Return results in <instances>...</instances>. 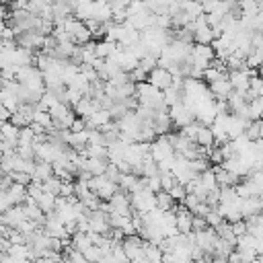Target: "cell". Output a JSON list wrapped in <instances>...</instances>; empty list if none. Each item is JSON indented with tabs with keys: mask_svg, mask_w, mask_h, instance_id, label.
I'll use <instances>...</instances> for the list:
<instances>
[{
	"mask_svg": "<svg viewBox=\"0 0 263 263\" xmlns=\"http://www.w3.org/2000/svg\"><path fill=\"white\" fill-rule=\"evenodd\" d=\"M150 156H152L154 162L171 160V158L175 156V150H173V146L168 144L166 136H158V140L150 144Z\"/></svg>",
	"mask_w": 263,
	"mask_h": 263,
	"instance_id": "3957f363",
	"label": "cell"
},
{
	"mask_svg": "<svg viewBox=\"0 0 263 263\" xmlns=\"http://www.w3.org/2000/svg\"><path fill=\"white\" fill-rule=\"evenodd\" d=\"M249 142H257V140H263V119H253L249 121V125L245 127V134H242Z\"/></svg>",
	"mask_w": 263,
	"mask_h": 263,
	"instance_id": "30bf717a",
	"label": "cell"
},
{
	"mask_svg": "<svg viewBox=\"0 0 263 263\" xmlns=\"http://www.w3.org/2000/svg\"><path fill=\"white\" fill-rule=\"evenodd\" d=\"M168 117H171L173 125H177V127H185V125H189V123L195 121L193 111H191L185 103H179V105L168 107Z\"/></svg>",
	"mask_w": 263,
	"mask_h": 263,
	"instance_id": "7a4b0ae2",
	"label": "cell"
},
{
	"mask_svg": "<svg viewBox=\"0 0 263 263\" xmlns=\"http://www.w3.org/2000/svg\"><path fill=\"white\" fill-rule=\"evenodd\" d=\"M6 199L10 205H23L25 199H27V187L25 185H18V183H12L6 191H4Z\"/></svg>",
	"mask_w": 263,
	"mask_h": 263,
	"instance_id": "ba28073f",
	"label": "cell"
},
{
	"mask_svg": "<svg viewBox=\"0 0 263 263\" xmlns=\"http://www.w3.org/2000/svg\"><path fill=\"white\" fill-rule=\"evenodd\" d=\"M191 222H193V214H191L185 205L175 208V228H177L179 234H189V232H193Z\"/></svg>",
	"mask_w": 263,
	"mask_h": 263,
	"instance_id": "8992f818",
	"label": "cell"
},
{
	"mask_svg": "<svg viewBox=\"0 0 263 263\" xmlns=\"http://www.w3.org/2000/svg\"><path fill=\"white\" fill-rule=\"evenodd\" d=\"M10 179H12V183H18V185H25V187L33 181V177L29 173H23V171H12L10 173Z\"/></svg>",
	"mask_w": 263,
	"mask_h": 263,
	"instance_id": "d6986e66",
	"label": "cell"
},
{
	"mask_svg": "<svg viewBox=\"0 0 263 263\" xmlns=\"http://www.w3.org/2000/svg\"><path fill=\"white\" fill-rule=\"evenodd\" d=\"M55 201H58V197H55V195H51V193H45V191L35 199V203L41 208V212H43V214L53 212V210H55Z\"/></svg>",
	"mask_w": 263,
	"mask_h": 263,
	"instance_id": "4fadbf2b",
	"label": "cell"
},
{
	"mask_svg": "<svg viewBox=\"0 0 263 263\" xmlns=\"http://www.w3.org/2000/svg\"><path fill=\"white\" fill-rule=\"evenodd\" d=\"M191 228H193V232H199V230H205V228H208V222H205V218H201V216H193V222H191Z\"/></svg>",
	"mask_w": 263,
	"mask_h": 263,
	"instance_id": "7402d4cb",
	"label": "cell"
},
{
	"mask_svg": "<svg viewBox=\"0 0 263 263\" xmlns=\"http://www.w3.org/2000/svg\"><path fill=\"white\" fill-rule=\"evenodd\" d=\"M41 189H43L45 193H51V195H55V197H58V195H60V189H62V181L53 175V177H49L47 181H43V183H41Z\"/></svg>",
	"mask_w": 263,
	"mask_h": 263,
	"instance_id": "e0dca14e",
	"label": "cell"
},
{
	"mask_svg": "<svg viewBox=\"0 0 263 263\" xmlns=\"http://www.w3.org/2000/svg\"><path fill=\"white\" fill-rule=\"evenodd\" d=\"M33 181L35 183H43L47 181L49 177H53V166L49 162H41V160H35V168H33Z\"/></svg>",
	"mask_w": 263,
	"mask_h": 263,
	"instance_id": "9c48e42d",
	"label": "cell"
},
{
	"mask_svg": "<svg viewBox=\"0 0 263 263\" xmlns=\"http://www.w3.org/2000/svg\"><path fill=\"white\" fill-rule=\"evenodd\" d=\"M205 222H208V226H210V228H216V226L222 222V216L218 214V210H216V208H214V210H210V212L205 214Z\"/></svg>",
	"mask_w": 263,
	"mask_h": 263,
	"instance_id": "ffe728a7",
	"label": "cell"
},
{
	"mask_svg": "<svg viewBox=\"0 0 263 263\" xmlns=\"http://www.w3.org/2000/svg\"><path fill=\"white\" fill-rule=\"evenodd\" d=\"M146 82L152 84L154 88H158V90L162 92V90H166L168 86H173V76H171V72H168L166 68L156 66V68L148 74V80H146Z\"/></svg>",
	"mask_w": 263,
	"mask_h": 263,
	"instance_id": "5b68a950",
	"label": "cell"
},
{
	"mask_svg": "<svg viewBox=\"0 0 263 263\" xmlns=\"http://www.w3.org/2000/svg\"><path fill=\"white\" fill-rule=\"evenodd\" d=\"M144 242L146 240H142L138 234H129V236H125L121 240V251L125 253L127 261H134V259L144 257Z\"/></svg>",
	"mask_w": 263,
	"mask_h": 263,
	"instance_id": "277c9868",
	"label": "cell"
},
{
	"mask_svg": "<svg viewBox=\"0 0 263 263\" xmlns=\"http://www.w3.org/2000/svg\"><path fill=\"white\" fill-rule=\"evenodd\" d=\"M8 208H12L10 203H8V199H6V195H4V191H0V214H4Z\"/></svg>",
	"mask_w": 263,
	"mask_h": 263,
	"instance_id": "603a6c76",
	"label": "cell"
},
{
	"mask_svg": "<svg viewBox=\"0 0 263 263\" xmlns=\"http://www.w3.org/2000/svg\"><path fill=\"white\" fill-rule=\"evenodd\" d=\"M6 29V23H4V18H0V33Z\"/></svg>",
	"mask_w": 263,
	"mask_h": 263,
	"instance_id": "d4e9b609",
	"label": "cell"
},
{
	"mask_svg": "<svg viewBox=\"0 0 263 263\" xmlns=\"http://www.w3.org/2000/svg\"><path fill=\"white\" fill-rule=\"evenodd\" d=\"M6 14H8L6 12V6H0V18H6Z\"/></svg>",
	"mask_w": 263,
	"mask_h": 263,
	"instance_id": "cb8c5ba5",
	"label": "cell"
},
{
	"mask_svg": "<svg viewBox=\"0 0 263 263\" xmlns=\"http://www.w3.org/2000/svg\"><path fill=\"white\" fill-rule=\"evenodd\" d=\"M31 123H37L39 127H43V129H45V134H47L49 129H53V121H51L49 111H35V115H33V121H31Z\"/></svg>",
	"mask_w": 263,
	"mask_h": 263,
	"instance_id": "9a60e30c",
	"label": "cell"
},
{
	"mask_svg": "<svg viewBox=\"0 0 263 263\" xmlns=\"http://www.w3.org/2000/svg\"><path fill=\"white\" fill-rule=\"evenodd\" d=\"M156 210L160 212H175V201L166 191H156Z\"/></svg>",
	"mask_w": 263,
	"mask_h": 263,
	"instance_id": "5bb4252c",
	"label": "cell"
},
{
	"mask_svg": "<svg viewBox=\"0 0 263 263\" xmlns=\"http://www.w3.org/2000/svg\"><path fill=\"white\" fill-rule=\"evenodd\" d=\"M129 203H132V212L148 214V212L156 210V193H152L150 189H138V191L129 193Z\"/></svg>",
	"mask_w": 263,
	"mask_h": 263,
	"instance_id": "6da1fadb",
	"label": "cell"
},
{
	"mask_svg": "<svg viewBox=\"0 0 263 263\" xmlns=\"http://www.w3.org/2000/svg\"><path fill=\"white\" fill-rule=\"evenodd\" d=\"M261 33H263V31H261Z\"/></svg>",
	"mask_w": 263,
	"mask_h": 263,
	"instance_id": "4316f807",
	"label": "cell"
},
{
	"mask_svg": "<svg viewBox=\"0 0 263 263\" xmlns=\"http://www.w3.org/2000/svg\"><path fill=\"white\" fill-rule=\"evenodd\" d=\"M166 193L173 197V201H179L181 205H183V199L187 197V189H185V185H181V183H175Z\"/></svg>",
	"mask_w": 263,
	"mask_h": 263,
	"instance_id": "ac0fdd59",
	"label": "cell"
},
{
	"mask_svg": "<svg viewBox=\"0 0 263 263\" xmlns=\"http://www.w3.org/2000/svg\"><path fill=\"white\" fill-rule=\"evenodd\" d=\"M230 226H232V232H234V236H236V238H238V236H242V234H247V222H245V220L232 222Z\"/></svg>",
	"mask_w": 263,
	"mask_h": 263,
	"instance_id": "44dd1931",
	"label": "cell"
},
{
	"mask_svg": "<svg viewBox=\"0 0 263 263\" xmlns=\"http://www.w3.org/2000/svg\"><path fill=\"white\" fill-rule=\"evenodd\" d=\"M197 179H199V185H201L205 191H210V189L218 187V185H216V175H214V168H212V166H210V168H205L203 173H199V175H197Z\"/></svg>",
	"mask_w": 263,
	"mask_h": 263,
	"instance_id": "2e32d148",
	"label": "cell"
},
{
	"mask_svg": "<svg viewBox=\"0 0 263 263\" xmlns=\"http://www.w3.org/2000/svg\"><path fill=\"white\" fill-rule=\"evenodd\" d=\"M18 132L21 129L16 125H12L10 121L0 123V140H6L10 144H18Z\"/></svg>",
	"mask_w": 263,
	"mask_h": 263,
	"instance_id": "8fae6325",
	"label": "cell"
},
{
	"mask_svg": "<svg viewBox=\"0 0 263 263\" xmlns=\"http://www.w3.org/2000/svg\"><path fill=\"white\" fill-rule=\"evenodd\" d=\"M230 92H232V84H230L228 76H222L220 80L210 84V95H214L218 101H226Z\"/></svg>",
	"mask_w": 263,
	"mask_h": 263,
	"instance_id": "52a82bcc",
	"label": "cell"
},
{
	"mask_svg": "<svg viewBox=\"0 0 263 263\" xmlns=\"http://www.w3.org/2000/svg\"><path fill=\"white\" fill-rule=\"evenodd\" d=\"M8 4H10V0H0V6H6L8 8Z\"/></svg>",
	"mask_w": 263,
	"mask_h": 263,
	"instance_id": "484cf974",
	"label": "cell"
},
{
	"mask_svg": "<svg viewBox=\"0 0 263 263\" xmlns=\"http://www.w3.org/2000/svg\"><path fill=\"white\" fill-rule=\"evenodd\" d=\"M195 144L197 146H203V148H212L214 146V132H212V127L201 125L199 132H197V136H195Z\"/></svg>",
	"mask_w": 263,
	"mask_h": 263,
	"instance_id": "7c38bea8",
	"label": "cell"
}]
</instances>
